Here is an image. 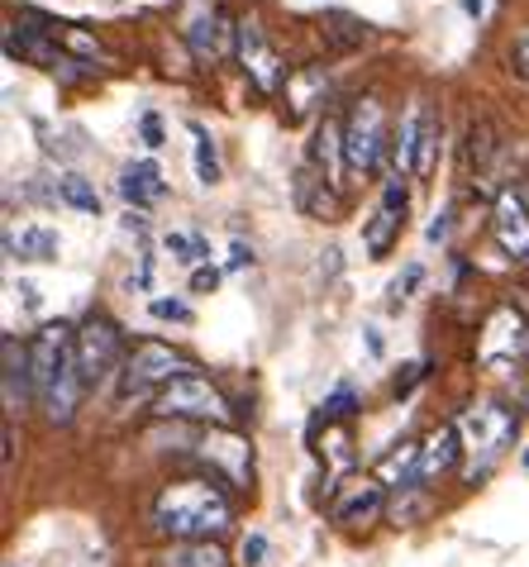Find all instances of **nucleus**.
I'll use <instances>...</instances> for the list:
<instances>
[{"instance_id":"6e6552de","label":"nucleus","mask_w":529,"mask_h":567,"mask_svg":"<svg viewBox=\"0 0 529 567\" xmlns=\"http://www.w3.org/2000/svg\"><path fill=\"white\" fill-rule=\"evenodd\" d=\"M177 377H186V358L173 349V343L163 339H138L134 353H129V368H124V396L129 391H148V386H167L177 382Z\"/></svg>"},{"instance_id":"0eeeda50","label":"nucleus","mask_w":529,"mask_h":567,"mask_svg":"<svg viewBox=\"0 0 529 567\" xmlns=\"http://www.w3.org/2000/svg\"><path fill=\"white\" fill-rule=\"evenodd\" d=\"M72 349H76V368H82V382H86V386H101L105 377L115 372L120 349H124L120 324L111 320V315H86L82 329L72 334Z\"/></svg>"},{"instance_id":"f704fd0d","label":"nucleus","mask_w":529,"mask_h":567,"mask_svg":"<svg viewBox=\"0 0 529 567\" xmlns=\"http://www.w3.org/2000/svg\"><path fill=\"white\" fill-rule=\"evenodd\" d=\"M153 315H158V320H191V310H186L181 301H153Z\"/></svg>"},{"instance_id":"f03ea898","label":"nucleus","mask_w":529,"mask_h":567,"mask_svg":"<svg viewBox=\"0 0 529 567\" xmlns=\"http://www.w3.org/2000/svg\"><path fill=\"white\" fill-rule=\"evenodd\" d=\"M458 430H463V449H473V467H468V482L477 486L487 472L506 458V449L516 444L520 434V415L506 411L501 401H477L458 415Z\"/></svg>"},{"instance_id":"c9c22d12","label":"nucleus","mask_w":529,"mask_h":567,"mask_svg":"<svg viewBox=\"0 0 529 567\" xmlns=\"http://www.w3.org/2000/svg\"><path fill=\"white\" fill-rule=\"evenodd\" d=\"M510 58H516V68L529 76V34H525V39H516V49H510Z\"/></svg>"},{"instance_id":"7ed1b4c3","label":"nucleus","mask_w":529,"mask_h":567,"mask_svg":"<svg viewBox=\"0 0 529 567\" xmlns=\"http://www.w3.org/2000/svg\"><path fill=\"white\" fill-rule=\"evenodd\" d=\"M392 144L386 138V110L377 96L353 101L349 124H344V153H349V172L353 177H372L382 167V148Z\"/></svg>"},{"instance_id":"473e14b6","label":"nucleus","mask_w":529,"mask_h":567,"mask_svg":"<svg viewBox=\"0 0 529 567\" xmlns=\"http://www.w3.org/2000/svg\"><path fill=\"white\" fill-rule=\"evenodd\" d=\"M419 377H425V362H406V372H396V382H392V391L396 396H406V391L419 382Z\"/></svg>"},{"instance_id":"f257e3e1","label":"nucleus","mask_w":529,"mask_h":567,"mask_svg":"<svg viewBox=\"0 0 529 567\" xmlns=\"http://www.w3.org/2000/svg\"><path fill=\"white\" fill-rule=\"evenodd\" d=\"M235 525V506L210 477H181L167 482L158 501H153V529L173 544L186 539H220Z\"/></svg>"},{"instance_id":"b1692460","label":"nucleus","mask_w":529,"mask_h":567,"mask_svg":"<svg viewBox=\"0 0 529 567\" xmlns=\"http://www.w3.org/2000/svg\"><path fill=\"white\" fill-rule=\"evenodd\" d=\"M58 200H62V206H72L76 215H101L96 186H91L86 177H76V172H62V177H58Z\"/></svg>"},{"instance_id":"aec40b11","label":"nucleus","mask_w":529,"mask_h":567,"mask_svg":"<svg viewBox=\"0 0 529 567\" xmlns=\"http://www.w3.org/2000/svg\"><path fill=\"white\" fill-rule=\"evenodd\" d=\"M6 254L10 258H24V262H53L62 254V239L53 229H43V225H29V229H6Z\"/></svg>"},{"instance_id":"ddd939ff","label":"nucleus","mask_w":529,"mask_h":567,"mask_svg":"<svg viewBox=\"0 0 529 567\" xmlns=\"http://www.w3.org/2000/svg\"><path fill=\"white\" fill-rule=\"evenodd\" d=\"M181 34H186V43H191V53L196 58H220L225 53V14L215 10V0H196L191 6V14H186V24H181Z\"/></svg>"},{"instance_id":"7c9ffc66","label":"nucleus","mask_w":529,"mask_h":567,"mask_svg":"<svg viewBox=\"0 0 529 567\" xmlns=\"http://www.w3.org/2000/svg\"><path fill=\"white\" fill-rule=\"evenodd\" d=\"M215 287H220V267H196V272H191V291L210 296Z\"/></svg>"},{"instance_id":"c85d7f7f","label":"nucleus","mask_w":529,"mask_h":567,"mask_svg":"<svg viewBox=\"0 0 529 567\" xmlns=\"http://www.w3.org/2000/svg\"><path fill=\"white\" fill-rule=\"evenodd\" d=\"M68 49H72V53H82V58H91V62L101 58V43L91 39L86 29H68Z\"/></svg>"},{"instance_id":"ea45409f","label":"nucleus","mask_w":529,"mask_h":567,"mask_svg":"<svg viewBox=\"0 0 529 567\" xmlns=\"http://www.w3.org/2000/svg\"><path fill=\"white\" fill-rule=\"evenodd\" d=\"M525 463H529V453H525Z\"/></svg>"},{"instance_id":"20e7f679","label":"nucleus","mask_w":529,"mask_h":567,"mask_svg":"<svg viewBox=\"0 0 529 567\" xmlns=\"http://www.w3.org/2000/svg\"><path fill=\"white\" fill-rule=\"evenodd\" d=\"M196 458L225 486H235V492L253 486V444H248L235 424H210V430L196 439Z\"/></svg>"},{"instance_id":"423d86ee","label":"nucleus","mask_w":529,"mask_h":567,"mask_svg":"<svg viewBox=\"0 0 529 567\" xmlns=\"http://www.w3.org/2000/svg\"><path fill=\"white\" fill-rule=\"evenodd\" d=\"M477 358L491 372H510L520 358H529V320L516 306H496L477 334Z\"/></svg>"},{"instance_id":"4c0bfd02","label":"nucleus","mask_w":529,"mask_h":567,"mask_svg":"<svg viewBox=\"0 0 529 567\" xmlns=\"http://www.w3.org/2000/svg\"><path fill=\"white\" fill-rule=\"evenodd\" d=\"M243 262H253V248L235 244V248H229V267H243Z\"/></svg>"},{"instance_id":"bb28decb","label":"nucleus","mask_w":529,"mask_h":567,"mask_svg":"<svg viewBox=\"0 0 529 567\" xmlns=\"http://www.w3.org/2000/svg\"><path fill=\"white\" fill-rule=\"evenodd\" d=\"M324 34H330L339 49H349V43H357V39H367V29L357 24V20H344V14H334L330 24H324Z\"/></svg>"},{"instance_id":"4468645a","label":"nucleus","mask_w":529,"mask_h":567,"mask_svg":"<svg viewBox=\"0 0 529 567\" xmlns=\"http://www.w3.org/2000/svg\"><path fill=\"white\" fill-rule=\"evenodd\" d=\"M458 453H463V430H458V420H448L419 444V477H425V486L439 482L444 472H454Z\"/></svg>"},{"instance_id":"393cba45","label":"nucleus","mask_w":529,"mask_h":567,"mask_svg":"<svg viewBox=\"0 0 529 567\" xmlns=\"http://www.w3.org/2000/svg\"><path fill=\"white\" fill-rule=\"evenodd\" d=\"M191 134H196V182L200 186H215V182H220V157H215L210 134L200 130V124H191Z\"/></svg>"},{"instance_id":"58836bf2","label":"nucleus","mask_w":529,"mask_h":567,"mask_svg":"<svg viewBox=\"0 0 529 567\" xmlns=\"http://www.w3.org/2000/svg\"><path fill=\"white\" fill-rule=\"evenodd\" d=\"M14 467V424H6V472Z\"/></svg>"},{"instance_id":"a211bd4d","label":"nucleus","mask_w":529,"mask_h":567,"mask_svg":"<svg viewBox=\"0 0 529 567\" xmlns=\"http://www.w3.org/2000/svg\"><path fill=\"white\" fill-rule=\"evenodd\" d=\"M120 192L124 200H129L134 210H148V206H158V200L167 196V182H163V167L158 163H129L120 172Z\"/></svg>"},{"instance_id":"72a5a7b5","label":"nucleus","mask_w":529,"mask_h":567,"mask_svg":"<svg viewBox=\"0 0 529 567\" xmlns=\"http://www.w3.org/2000/svg\"><path fill=\"white\" fill-rule=\"evenodd\" d=\"M419 277H425V272H419V262H411V267H406V272H401V277L392 281V291H396V301H401V296H411V291L419 287Z\"/></svg>"},{"instance_id":"2f4dec72","label":"nucleus","mask_w":529,"mask_h":567,"mask_svg":"<svg viewBox=\"0 0 529 567\" xmlns=\"http://www.w3.org/2000/svg\"><path fill=\"white\" fill-rule=\"evenodd\" d=\"M138 130H144V144H148V148H163V144H167V134H163V120L153 115V110L144 115V124H138Z\"/></svg>"},{"instance_id":"2eb2a0df","label":"nucleus","mask_w":529,"mask_h":567,"mask_svg":"<svg viewBox=\"0 0 529 567\" xmlns=\"http://www.w3.org/2000/svg\"><path fill=\"white\" fill-rule=\"evenodd\" d=\"M386 492H415V486H425V477H419V444L415 439H406V444L386 449L377 458V472H372Z\"/></svg>"},{"instance_id":"a878e982","label":"nucleus","mask_w":529,"mask_h":567,"mask_svg":"<svg viewBox=\"0 0 529 567\" xmlns=\"http://www.w3.org/2000/svg\"><path fill=\"white\" fill-rule=\"evenodd\" d=\"M434 148H439V120L425 115V134H419V153H415V177L434 172Z\"/></svg>"},{"instance_id":"4be33fe9","label":"nucleus","mask_w":529,"mask_h":567,"mask_svg":"<svg viewBox=\"0 0 529 567\" xmlns=\"http://www.w3.org/2000/svg\"><path fill=\"white\" fill-rule=\"evenodd\" d=\"M6 411H20L24 396L34 391V377H29V349L14 343V334H6Z\"/></svg>"},{"instance_id":"412c9836","label":"nucleus","mask_w":529,"mask_h":567,"mask_svg":"<svg viewBox=\"0 0 529 567\" xmlns=\"http://www.w3.org/2000/svg\"><path fill=\"white\" fill-rule=\"evenodd\" d=\"M158 567H229V554L220 539H186V544H167Z\"/></svg>"},{"instance_id":"dca6fc26","label":"nucleus","mask_w":529,"mask_h":567,"mask_svg":"<svg viewBox=\"0 0 529 567\" xmlns=\"http://www.w3.org/2000/svg\"><path fill=\"white\" fill-rule=\"evenodd\" d=\"M382 492L386 486L377 477H357L344 496L334 501V519L339 525H367V519L382 515Z\"/></svg>"},{"instance_id":"1a4fd4ad","label":"nucleus","mask_w":529,"mask_h":567,"mask_svg":"<svg viewBox=\"0 0 529 567\" xmlns=\"http://www.w3.org/2000/svg\"><path fill=\"white\" fill-rule=\"evenodd\" d=\"M406 186H401V177H386L382 186V206L372 210V219L363 225V244H367V258H386L392 254V244L401 239V229H406Z\"/></svg>"},{"instance_id":"9b49d317","label":"nucleus","mask_w":529,"mask_h":567,"mask_svg":"<svg viewBox=\"0 0 529 567\" xmlns=\"http://www.w3.org/2000/svg\"><path fill=\"white\" fill-rule=\"evenodd\" d=\"M239 62H243V72L253 76L258 91H277L282 86V76H291L287 62L277 58V49L262 39L258 24H239Z\"/></svg>"},{"instance_id":"5701e85b","label":"nucleus","mask_w":529,"mask_h":567,"mask_svg":"<svg viewBox=\"0 0 529 567\" xmlns=\"http://www.w3.org/2000/svg\"><path fill=\"white\" fill-rule=\"evenodd\" d=\"M324 86H330V76H324V68H315V62H305V68H295L287 76V101H291V120H301L310 105L324 101Z\"/></svg>"},{"instance_id":"39448f33","label":"nucleus","mask_w":529,"mask_h":567,"mask_svg":"<svg viewBox=\"0 0 529 567\" xmlns=\"http://www.w3.org/2000/svg\"><path fill=\"white\" fill-rule=\"evenodd\" d=\"M158 415H173V420H206V424H229V405H225V391L200 372H186L177 382H167L153 401Z\"/></svg>"},{"instance_id":"e433bc0d","label":"nucleus","mask_w":529,"mask_h":567,"mask_svg":"<svg viewBox=\"0 0 529 567\" xmlns=\"http://www.w3.org/2000/svg\"><path fill=\"white\" fill-rule=\"evenodd\" d=\"M439 239H448V210H444V215L429 225V244H439Z\"/></svg>"},{"instance_id":"f8f14e48","label":"nucleus","mask_w":529,"mask_h":567,"mask_svg":"<svg viewBox=\"0 0 529 567\" xmlns=\"http://www.w3.org/2000/svg\"><path fill=\"white\" fill-rule=\"evenodd\" d=\"M82 386L86 382H82V368H76V349H68L58 362V372L49 377V386H43V396H39L43 415H49L53 424H72L76 401H82Z\"/></svg>"},{"instance_id":"cd10ccee","label":"nucleus","mask_w":529,"mask_h":567,"mask_svg":"<svg viewBox=\"0 0 529 567\" xmlns=\"http://www.w3.org/2000/svg\"><path fill=\"white\" fill-rule=\"evenodd\" d=\"M363 405H357V396L353 391H334L330 401H324V420H349V415H357Z\"/></svg>"},{"instance_id":"c756f323","label":"nucleus","mask_w":529,"mask_h":567,"mask_svg":"<svg viewBox=\"0 0 529 567\" xmlns=\"http://www.w3.org/2000/svg\"><path fill=\"white\" fill-rule=\"evenodd\" d=\"M262 558H268V534H248V539H243V563L262 567Z\"/></svg>"},{"instance_id":"6ab92c4d","label":"nucleus","mask_w":529,"mask_h":567,"mask_svg":"<svg viewBox=\"0 0 529 567\" xmlns=\"http://www.w3.org/2000/svg\"><path fill=\"white\" fill-rule=\"evenodd\" d=\"M425 115H429V105H411L406 110V120L396 124V134H392V177H406V172H415V153H419V134H425Z\"/></svg>"},{"instance_id":"9d476101","label":"nucleus","mask_w":529,"mask_h":567,"mask_svg":"<svg viewBox=\"0 0 529 567\" xmlns=\"http://www.w3.org/2000/svg\"><path fill=\"white\" fill-rule=\"evenodd\" d=\"M491 234L501 244V254L510 262H525L529 258V206L520 192H501L491 206Z\"/></svg>"},{"instance_id":"f3484780","label":"nucleus","mask_w":529,"mask_h":567,"mask_svg":"<svg viewBox=\"0 0 529 567\" xmlns=\"http://www.w3.org/2000/svg\"><path fill=\"white\" fill-rule=\"evenodd\" d=\"M315 163H320V177L330 182V192H339L344 172H349V153H344V124L334 115H324L320 134H315Z\"/></svg>"}]
</instances>
